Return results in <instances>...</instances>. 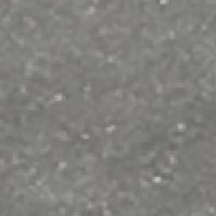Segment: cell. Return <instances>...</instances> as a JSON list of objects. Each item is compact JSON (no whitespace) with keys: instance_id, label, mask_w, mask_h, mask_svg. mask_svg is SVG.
<instances>
[{"instance_id":"cell-2","label":"cell","mask_w":216,"mask_h":216,"mask_svg":"<svg viewBox=\"0 0 216 216\" xmlns=\"http://www.w3.org/2000/svg\"><path fill=\"white\" fill-rule=\"evenodd\" d=\"M102 215H112V212L110 209H105L102 210Z\"/></svg>"},{"instance_id":"cell-1","label":"cell","mask_w":216,"mask_h":216,"mask_svg":"<svg viewBox=\"0 0 216 216\" xmlns=\"http://www.w3.org/2000/svg\"><path fill=\"white\" fill-rule=\"evenodd\" d=\"M176 130L179 131V132H185L187 130V128H188V125H187L186 122H180L176 123Z\"/></svg>"}]
</instances>
